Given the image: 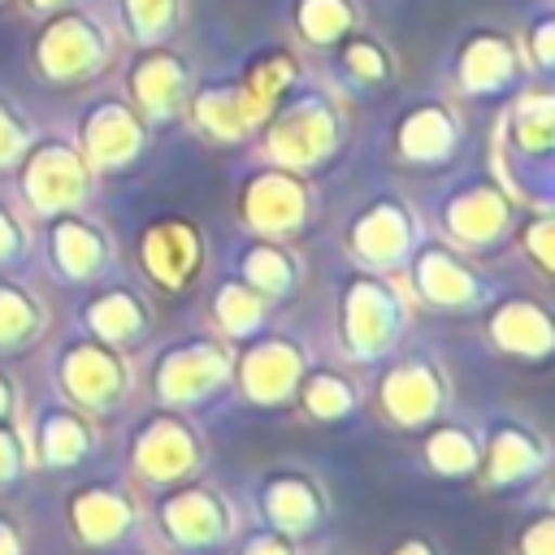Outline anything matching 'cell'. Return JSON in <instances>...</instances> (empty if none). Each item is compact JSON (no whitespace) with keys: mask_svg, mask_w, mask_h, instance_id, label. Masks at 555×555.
<instances>
[]
</instances>
